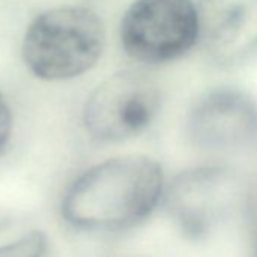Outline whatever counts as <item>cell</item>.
Returning a JSON list of instances; mask_svg holds the SVG:
<instances>
[{"instance_id":"cell-10","label":"cell","mask_w":257,"mask_h":257,"mask_svg":"<svg viewBox=\"0 0 257 257\" xmlns=\"http://www.w3.org/2000/svg\"><path fill=\"white\" fill-rule=\"evenodd\" d=\"M255 257H257V251H255Z\"/></svg>"},{"instance_id":"cell-3","label":"cell","mask_w":257,"mask_h":257,"mask_svg":"<svg viewBox=\"0 0 257 257\" xmlns=\"http://www.w3.org/2000/svg\"><path fill=\"white\" fill-rule=\"evenodd\" d=\"M119 38L140 62L177 59L200 38L198 11L191 0H135L121 20Z\"/></svg>"},{"instance_id":"cell-4","label":"cell","mask_w":257,"mask_h":257,"mask_svg":"<svg viewBox=\"0 0 257 257\" xmlns=\"http://www.w3.org/2000/svg\"><path fill=\"white\" fill-rule=\"evenodd\" d=\"M161 89L141 71H121L100 83L83 109L88 134L115 143L143 134L161 109Z\"/></svg>"},{"instance_id":"cell-2","label":"cell","mask_w":257,"mask_h":257,"mask_svg":"<svg viewBox=\"0 0 257 257\" xmlns=\"http://www.w3.org/2000/svg\"><path fill=\"white\" fill-rule=\"evenodd\" d=\"M106 34L88 8L59 7L40 14L23 40V59L44 80H67L89 71L100 59Z\"/></svg>"},{"instance_id":"cell-5","label":"cell","mask_w":257,"mask_h":257,"mask_svg":"<svg viewBox=\"0 0 257 257\" xmlns=\"http://www.w3.org/2000/svg\"><path fill=\"white\" fill-rule=\"evenodd\" d=\"M239 198V182L230 170L203 167L179 174L167 191V209L182 231L206 237L227 218Z\"/></svg>"},{"instance_id":"cell-7","label":"cell","mask_w":257,"mask_h":257,"mask_svg":"<svg viewBox=\"0 0 257 257\" xmlns=\"http://www.w3.org/2000/svg\"><path fill=\"white\" fill-rule=\"evenodd\" d=\"M200 40L219 65L257 53V0H198Z\"/></svg>"},{"instance_id":"cell-1","label":"cell","mask_w":257,"mask_h":257,"mask_svg":"<svg viewBox=\"0 0 257 257\" xmlns=\"http://www.w3.org/2000/svg\"><path fill=\"white\" fill-rule=\"evenodd\" d=\"M164 192L161 165L146 156L104 161L82 176L67 191L61 212L76 228L109 231L146 219Z\"/></svg>"},{"instance_id":"cell-6","label":"cell","mask_w":257,"mask_h":257,"mask_svg":"<svg viewBox=\"0 0 257 257\" xmlns=\"http://www.w3.org/2000/svg\"><path fill=\"white\" fill-rule=\"evenodd\" d=\"M188 134L209 150H231L257 137V104L246 94L221 88L203 95L192 107Z\"/></svg>"},{"instance_id":"cell-8","label":"cell","mask_w":257,"mask_h":257,"mask_svg":"<svg viewBox=\"0 0 257 257\" xmlns=\"http://www.w3.org/2000/svg\"><path fill=\"white\" fill-rule=\"evenodd\" d=\"M47 239L41 231H32L11 243L0 245V257H44Z\"/></svg>"},{"instance_id":"cell-9","label":"cell","mask_w":257,"mask_h":257,"mask_svg":"<svg viewBox=\"0 0 257 257\" xmlns=\"http://www.w3.org/2000/svg\"><path fill=\"white\" fill-rule=\"evenodd\" d=\"M13 132V113L5 97L0 94V153L7 147Z\"/></svg>"}]
</instances>
